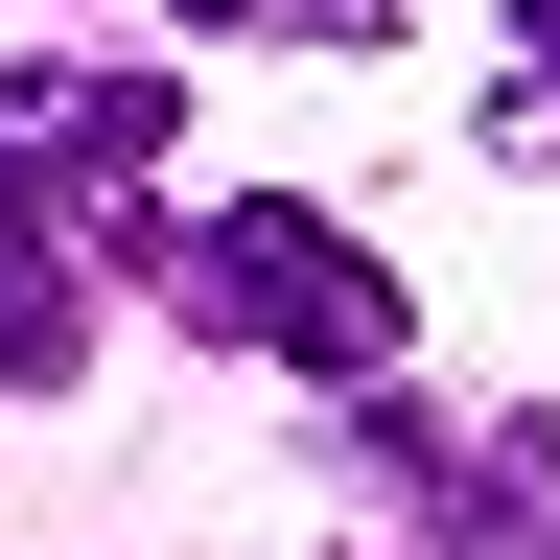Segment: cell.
<instances>
[{
    "label": "cell",
    "mask_w": 560,
    "mask_h": 560,
    "mask_svg": "<svg viewBox=\"0 0 560 560\" xmlns=\"http://www.w3.org/2000/svg\"><path fill=\"white\" fill-rule=\"evenodd\" d=\"M514 140H560V0H514Z\"/></svg>",
    "instance_id": "cell-5"
},
{
    "label": "cell",
    "mask_w": 560,
    "mask_h": 560,
    "mask_svg": "<svg viewBox=\"0 0 560 560\" xmlns=\"http://www.w3.org/2000/svg\"><path fill=\"white\" fill-rule=\"evenodd\" d=\"M187 140V94L164 70H0V187H47V210H94V234L140 257L164 210H140V164Z\"/></svg>",
    "instance_id": "cell-2"
},
{
    "label": "cell",
    "mask_w": 560,
    "mask_h": 560,
    "mask_svg": "<svg viewBox=\"0 0 560 560\" xmlns=\"http://www.w3.org/2000/svg\"><path fill=\"white\" fill-rule=\"evenodd\" d=\"M140 280H164L210 350H257V374H327V397H397V350H420L397 257H374V234H327L304 187H210V210H164V234H140Z\"/></svg>",
    "instance_id": "cell-1"
},
{
    "label": "cell",
    "mask_w": 560,
    "mask_h": 560,
    "mask_svg": "<svg viewBox=\"0 0 560 560\" xmlns=\"http://www.w3.org/2000/svg\"><path fill=\"white\" fill-rule=\"evenodd\" d=\"M187 24H304V47H397V0H187Z\"/></svg>",
    "instance_id": "cell-4"
},
{
    "label": "cell",
    "mask_w": 560,
    "mask_h": 560,
    "mask_svg": "<svg viewBox=\"0 0 560 560\" xmlns=\"http://www.w3.org/2000/svg\"><path fill=\"white\" fill-rule=\"evenodd\" d=\"M70 350H94V257H70L47 187H0V397H47Z\"/></svg>",
    "instance_id": "cell-3"
}]
</instances>
